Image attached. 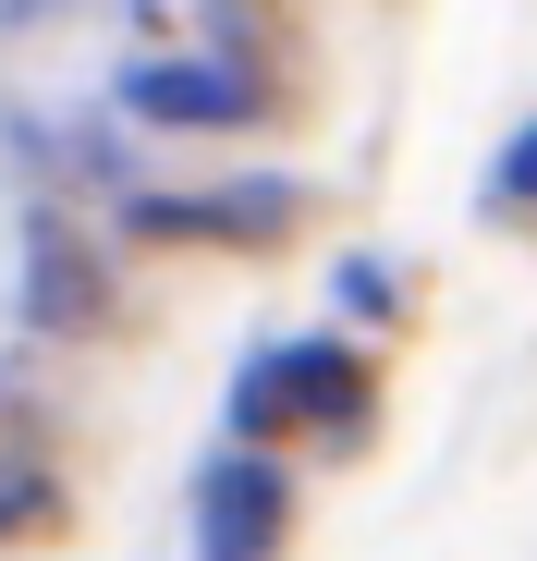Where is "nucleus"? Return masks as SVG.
Masks as SVG:
<instances>
[{"label": "nucleus", "mask_w": 537, "mask_h": 561, "mask_svg": "<svg viewBox=\"0 0 537 561\" xmlns=\"http://www.w3.org/2000/svg\"><path fill=\"white\" fill-rule=\"evenodd\" d=\"M232 451H367L379 427V354L354 342V330H294V342H256L232 366V403H220Z\"/></svg>", "instance_id": "nucleus-1"}, {"label": "nucleus", "mask_w": 537, "mask_h": 561, "mask_svg": "<svg viewBox=\"0 0 537 561\" xmlns=\"http://www.w3.org/2000/svg\"><path fill=\"white\" fill-rule=\"evenodd\" d=\"M318 232L306 171H232V183H123V244L171 256H282Z\"/></svg>", "instance_id": "nucleus-2"}, {"label": "nucleus", "mask_w": 537, "mask_h": 561, "mask_svg": "<svg viewBox=\"0 0 537 561\" xmlns=\"http://www.w3.org/2000/svg\"><path fill=\"white\" fill-rule=\"evenodd\" d=\"M294 525H306V477L282 451L220 439L184 489V561H294Z\"/></svg>", "instance_id": "nucleus-3"}, {"label": "nucleus", "mask_w": 537, "mask_h": 561, "mask_svg": "<svg viewBox=\"0 0 537 561\" xmlns=\"http://www.w3.org/2000/svg\"><path fill=\"white\" fill-rule=\"evenodd\" d=\"M25 330L37 342H111L123 330V232H85L73 208L25 220Z\"/></svg>", "instance_id": "nucleus-4"}, {"label": "nucleus", "mask_w": 537, "mask_h": 561, "mask_svg": "<svg viewBox=\"0 0 537 561\" xmlns=\"http://www.w3.org/2000/svg\"><path fill=\"white\" fill-rule=\"evenodd\" d=\"M123 111L159 123V135H256V123H282V73H244L220 49H184V61H135Z\"/></svg>", "instance_id": "nucleus-5"}, {"label": "nucleus", "mask_w": 537, "mask_h": 561, "mask_svg": "<svg viewBox=\"0 0 537 561\" xmlns=\"http://www.w3.org/2000/svg\"><path fill=\"white\" fill-rule=\"evenodd\" d=\"M330 306H342V330H403L415 318V280L354 244V256H330Z\"/></svg>", "instance_id": "nucleus-6"}, {"label": "nucleus", "mask_w": 537, "mask_h": 561, "mask_svg": "<svg viewBox=\"0 0 537 561\" xmlns=\"http://www.w3.org/2000/svg\"><path fill=\"white\" fill-rule=\"evenodd\" d=\"M477 220L489 232H537V111L501 135V159L477 171Z\"/></svg>", "instance_id": "nucleus-7"}, {"label": "nucleus", "mask_w": 537, "mask_h": 561, "mask_svg": "<svg viewBox=\"0 0 537 561\" xmlns=\"http://www.w3.org/2000/svg\"><path fill=\"white\" fill-rule=\"evenodd\" d=\"M73 489L49 477V463H0V549H25V537H61Z\"/></svg>", "instance_id": "nucleus-8"}]
</instances>
